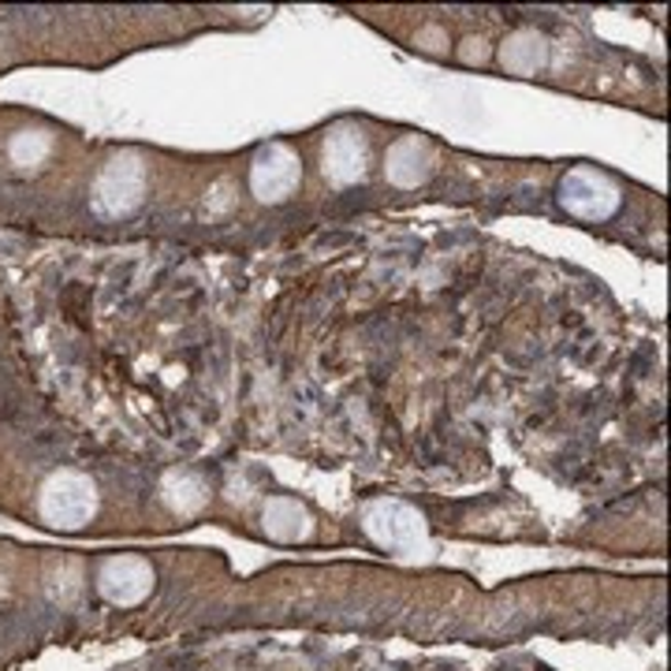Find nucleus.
Wrapping results in <instances>:
<instances>
[{"instance_id":"1","label":"nucleus","mask_w":671,"mask_h":671,"mask_svg":"<svg viewBox=\"0 0 671 671\" xmlns=\"http://www.w3.org/2000/svg\"><path fill=\"white\" fill-rule=\"evenodd\" d=\"M98 512V489L79 470H60L42 485V518L56 530H79Z\"/></svg>"},{"instance_id":"2","label":"nucleus","mask_w":671,"mask_h":671,"mask_svg":"<svg viewBox=\"0 0 671 671\" xmlns=\"http://www.w3.org/2000/svg\"><path fill=\"white\" fill-rule=\"evenodd\" d=\"M366 534L373 537V545L389 548V552L400 556H418L425 552L429 537H425V518L414 512V507L400 504V500H377V504L366 507L362 515Z\"/></svg>"},{"instance_id":"3","label":"nucleus","mask_w":671,"mask_h":671,"mask_svg":"<svg viewBox=\"0 0 671 671\" xmlns=\"http://www.w3.org/2000/svg\"><path fill=\"white\" fill-rule=\"evenodd\" d=\"M146 194V165L138 154H116L93 183V210L101 216H127Z\"/></svg>"},{"instance_id":"4","label":"nucleus","mask_w":671,"mask_h":671,"mask_svg":"<svg viewBox=\"0 0 671 671\" xmlns=\"http://www.w3.org/2000/svg\"><path fill=\"white\" fill-rule=\"evenodd\" d=\"M560 202L582 221H608L619 210V187L597 168H574L560 183Z\"/></svg>"},{"instance_id":"5","label":"nucleus","mask_w":671,"mask_h":671,"mask_svg":"<svg viewBox=\"0 0 671 671\" xmlns=\"http://www.w3.org/2000/svg\"><path fill=\"white\" fill-rule=\"evenodd\" d=\"M98 590L109 604H120V608L142 604L154 590V567L142 556H112L98 571Z\"/></svg>"},{"instance_id":"6","label":"nucleus","mask_w":671,"mask_h":671,"mask_svg":"<svg viewBox=\"0 0 671 671\" xmlns=\"http://www.w3.org/2000/svg\"><path fill=\"white\" fill-rule=\"evenodd\" d=\"M299 183H302V165L288 146L272 142V146H266L258 157H254L250 187L261 202H288Z\"/></svg>"},{"instance_id":"7","label":"nucleus","mask_w":671,"mask_h":671,"mask_svg":"<svg viewBox=\"0 0 671 671\" xmlns=\"http://www.w3.org/2000/svg\"><path fill=\"white\" fill-rule=\"evenodd\" d=\"M321 168L336 187L358 183L366 168H370V142L358 127H336L325 138V149H321Z\"/></svg>"},{"instance_id":"8","label":"nucleus","mask_w":671,"mask_h":671,"mask_svg":"<svg viewBox=\"0 0 671 671\" xmlns=\"http://www.w3.org/2000/svg\"><path fill=\"white\" fill-rule=\"evenodd\" d=\"M433 172V149L422 135H403L400 142H392L389 157H384V176L395 187H418Z\"/></svg>"},{"instance_id":"9","label":"nucleus","mask_w":671,"mask_h":671,"mask_svg":"<svg viewBox=\"0 0 671 671\" xmlns=\"http://www.w3.org/2000/svg\"><path fill=\"white\" fill-rule=\"evenodd\" d=\"M266 534L272 541H306L310 534H314V518H310L306 507L299 504V500H269L266 504Z\"/></svg>"},{"instance_id":"10","label":"nucleus","mask_w":671,"mask_h":671,"mask_svg":"<svg viewBox=\"0 0 671 671\" xmlns=\"http://www.w3.org/2000/svg\"><path fill=\"white\" fill-rule=\"evenodd\" d=\"M160 493H165V504L172 507L176 515H194V512H202L205 500H210V485H205L194 470H172V474H165Z\"/></svg>"},{"instance_id":"11","label":"nucleus","mask_w":671,"mask_h":671,"mask_svg":"<svg viewBox=\"0 0 671 671\" xmlns=\"http://www.w3.org/2000/svg\"><path fill=\"white\" fill-rule=\"evenodd\" d=\"M548 49H545V37H537L534 31H518L504 42L500 49V64H504L512 75H534L537 68H545Z\"/></svg>"},{"instance_id":"12","label":"nucleus","mask_w":671,"mask_h":671,"mask_svg":"<svg viewBox=\"0 0 671 671\" xmlns=\"http://www.w3.org/2000/svg\"><path fill=\"white\" fill-rule=\"evenodd\" d=\"M49 149H53L49 131H19L12 138V146H8V157H12V165L19 168H34L49 157Z\"/></svg>"},{"instance_id":"13","label":"nucleus","mask_w":671,"mask_h":671,"mask_svg":"<svg viewBox=\"0 0 671 671\" xmlns=\"http://www.w3.org/2000/svg\"><path fill=\"white\" fill-rule=\"evenodd\" d=\"M489 56V49H485V42H481V37H470V42H462V60L467 64H481Z\"/></svg>"}]
</instances>
